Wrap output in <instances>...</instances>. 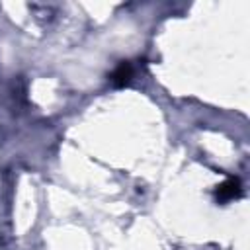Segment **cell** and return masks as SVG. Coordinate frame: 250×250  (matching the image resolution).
<instances>
[{"instance_id":"obj_1","label":"cell","mask_w":250,"mask_h":250,"mask_svg":"<svg viewBox=\"0 0 250 250\" xmlns=\"http://www.w3.org/2000/svg\"><path fill=\"white\" fill-rule=\"evenodd\" d=\"M131 74H133L131 64H129V62H121V64L113 70V74H111V84H113V86H125V84L131 80Z\"/></svg>"},{"instance_id":"obj_2","label":"cell","mask_w":250,"mask_h":250,"mask_svg":"<svg viewBox=\"0 0 250 250\" xmlns=\"http://www.w3.org/2000/svg\"><path fill=\"white\" fill-rule=\"evenodd\" d=\"M236 195H240V186H238L236 180H229L227 184L219 186V189H217V197H219L221 201L232 199V197H236Z\"/></svg>"}]
</instances>
